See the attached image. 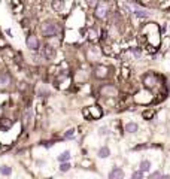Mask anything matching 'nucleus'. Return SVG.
Masks as SVG:
<instances>
[{"mask_svg":"<svg viewBox=\"0 0 170 179\" xmlns=\"http://www.w3.org/2000/svg\"><path fill=\"white\" fill-rule=\"evenodd\" d=\"M40 33L46 39H55L63 34V27L55 21H45L40 25Z\"/></svg>","mask_w":170,"mask_h":179,"instance_id":"nucleus-1","label":"nucleus"},{"mask_svg":"<svg viewBox=\"0 0 170 179\" xmlns=\"http://www.w3.org/2000/svg\"><path fill=\"white\" fill-rule=\"evenodd\" d=\"M111 15V6L108 0H99L94 6V17L97 20H106Z\"/></svg>","mask_w":170,"mask_h":179,"instance_id":"nucleus-2","label":"nucleus"},{"mask_svg":"<svg viewBox=\"0 0 170 179\" xmlns=\"http://www.w3.org/2000/svg\"><path fill=\"white\" fill-rule=\"evenodd\" d=\"M25 45H27V48H28L32 52L40 51V40H39V37H37L36 34H28L27 39H25Z\"/></svg>","mask_w":170,"mask_h":179,"instance_id":"nucleus-3","label":"nucleus"},{"mask_svg":"<svg viewBox=\"0 0 170 179\" xmlns=\"http://www.w3.org/2000/svg\"><path fill=\"white\" fill-rule=\"evenodd\" d=\"M40 51H42V57L48 60V61H52V60H55L57 57V49L52 46V45L49 44H45L43 45V48H40Z\"/></svg>","mask_w":170,"mask_h":179,"instance_id":"nucleus-4","label":"nucleus"},{"mask_svg":"<svg viewBox=\"0 0 170 179\" xmlns=\"http://www.w3.org/2000/svg\"><path fill=\"white\" fill-rule=\"evenodd\" d=\"M100 94L104 96V97H116V94H118V90L115 85L112 84H104L100 87Z\"/></svg>","mask_w":170,"mask_h":179,"instance_id":"nucleus-5","label":"nucleus"},{"mask_svg":"<svg viewBox=\"0 0 170 179\" xmlns=\"http://www.w3.org/2000/svg\"><path fill=\"white\" fill-rule=\"evenodd\" d=\"M157 84H158V79H157L155 73L151 72V73H146L143 76V85H145V88H154Z\"/></svg>","mask_w":170,"mask_h":179,"instance_id":"nucleus-6","label":"nucleus"},{"mask_svg":"<svg viewBox=\"0 0 170 179\" xmlns=\"http://www.w3.org/2000/svg\"><path fill=\"white\" fill-rule=\"evenodd\" d=\"M133 15H134L136 18H140V20L151 18V12L148 11V9H143V8L137 6V5H134V6H133Z\"/></svg>","mask_w":170,"mask_h":179,"instance_id":"nucleus-7","label":"nucleus"},{"mask_svg":"<svg viewBox=\"0 0 170 179\" xmlns=\"http://www.w3.org/2000/svg\"><path fill=\"white\" fill-rule=\"evenodd\" d=\"M94 75H96V78H99V79H106L109 76V67L97 64V66L94 67Z\"/></svg>","mask_w":170,"mask_h":179,"instance_id":"nucleus-8","label":"nucleus"},{"mask_svg":"<svg viewBox=\"0 0 170 179\" xmlns=\"http://www.w3.org/2000/svg\"><path fill=\"white\" fill-rule=\"evenodd\" d=\"M124 176H125V173L121 167H112V170L108 173V178L109 179H123Z\"/></svg>","mask_w":170,"mask_h":179,"instance_id":"nucleus-9","label":"nucleus"},{"mask_svg":"<svg viewBox=\"0 0 170 179\" xmlns=\"http://www.w3.org/2000/svg\"><path fill=\"white\" fill-rule=\"evenodd\" d=\"M11 75L8 72H0V88H8L11 85Z\"/></svg>","mask_w":170,"mask_h":179,"instance_id":"nucleus-10","label":"nucleus"},{"mask_svg":"<svg viewBox=\"0 0 170 179\" xmlns=\"http://www.w3.org/2000/svg\"><path fill=\"white\" fill-rule=\"evenodd\" d=\"M124 130L128 134H134V133H137V131H139V124L134 123V121H130V123L125 124Z\"/></svg>","mask_w":170,"mask_h":179,"instance_id":"nucleus-11","label":"nucleus"},{"mask_svg":"<svg viewBox=\"0 0 170 179\" xmlns=\"http://www.w3.org/2000/svg\"><path fill=\"white\" fill-rule=\"evenodd\" d=\"M70 158H72V152L66 149V151H63V152H60L58 155H57V161L58 163H63V161H70Z\"/></svg>","mask_w":170,"mask_h":179,"instance_id":"nucleus-12","label":"nucleus"},{"mask_svg":"<svg viewBox=\"0 0 170 179\" xmlns=\"http://www.w3.org/2000/svg\"><path fill=\"white\" fill-rule=\"evenodd\" d=\"M12 120H9V118H0V130L2 131H8L9 128L12 127Z\"/></svg>","mask_w":170,"mask_h":179,"instance_id":"nucleus-13","label":"nucleus"},{"mask_svg":"<svg viewBox=\"0 0 170 179\" xmlns=\"http://www.w3.org/2000/svg\"><path fill=\"white\" fill-rule=\"evenodd\" d=\"M32 118H33L32 109H30V108H25V111H24V113H23V123L25 124V127L32 123Z\"/></svg>","mask_w":170,"mask_h":179,"instance_id":"nucleus-14","label":"nucleus"},{"mask_svg":"<svg viewBox=\"0 0 170 179\" xmlns=\"http://www.w3.org/2000/svg\"><path fill=\"white\" fill-rule=\"evenodd\" d=\"M151 167H152V163H151V160H148V158L142 160V161L139 163V169H140V170H143L145 173L151 172Z\"/></svg>","mask_w":170,"mask_h":179,"instance_id":"nucleus-15","label":"nucleus"},{"mask_svg":"<svg viewBox=\"0 0 170 179\" xmlns=\"http://www.w3.org/2000/svg\"><path fill=\"white\" fill-rule=\"evenodd\" d=\"M109 155H111L109 146H100V148L97 149V157H99V158H108Z\"/></svg>","mask_w":170,"mask_h":179,"instance_id":"nucleus-16","label":"nucleus"},{"mask_svg":"<svg viewBox=\"0 0 170 179\" xmlns=\"http://www.w3.org/2000/svg\"><path fill=\"white\" fill-rule=\"evenodd\" d=\"M0 175H2V176H11L12 167L8 166V164H2V166H0Z\"/></svg>","mask_w":170,"mask_h":179,"instance_id":"nucleus-17","label":"nucleus"},{"mask_svg":"<svg viewBox=\"0 0 170 179\" xmlns=\"http://www.w3.org/2000/svg\"><path fill=\"white\" fill-rule=\"evenodd\" d=\"M63 140H73L75 139V128H69L66 130L64 133H63V137H61Z\"/></svg>","mask_w":170,"mask_h":179,"instance_id":"nucleus-18","label":"nucleus"},{"mask_svg":"<svg viewBox=\"0 0 170 179\" xmlns=\"http://www.w3.org/2000/svg\"><path fill=\"white\" fill-rule=\"evenodd\" d=\"M52 9L57 12H61L63 11V8H64V2L63 0H52Z\"/></svg>","mask_w":170,"mask_h":179,"instance_id":"nucleus-19","label":"nucleus"},{"mask_svg":"<svg viewBox=\"0 0 170 179\" xmlns=\"http://www.w3.org/2000/svg\"><path fill=\"white\" fill-rule=\"evenodd\" d=\"M70 169H72V164H70L69 161H63V163H60V166H58V170H60L61 173H67Z\"/></svg>","mask_w":170,"mask_h":179,"instance_id":"nucleus-20","label":"nucleus"},{"mask_svg":"<svg viewBox=\"0 0 170 179\" xmlns=\"http://www.w3.org/2000/svg\"><path fill=\"white\" fill-rule=\"evenodd\" d=\"M130 54L134 57V58H140L142 57V49L139 46H134V48H130Z\"/></svg>","mask_w":170,"mask_h":179,"instance_id":"nucleus-21","label":"nucleus"},{"mask_svg":"<svg viewBox=\"0 0 170 179\" xmlns=\"http://www.w3.org/2000/svg\"><path fill=\"white\" fill-rule=\"evenodd\" d=\"M99 136H109L111 134V130H109V127H106V125H103L99 128V131H97Z\"/></svg>","mask_w":170,"mask_h":179,"instance_id":"nucleus-22","label":"nucleus"},{"mask_svg":"<svg viewBox=\"0 0 170 179\" xmlns=\"http://www.w3.org/2000/svg\"><path fill=\"white\" fill-rule=\"evenodd\" d=\"M149 178H151V179L164 178V173H163L161 170H155V172H151V173H149Z\"/></svg>","mask_w":170,"mask_h":179,"instance_id":"nucleus-23","label":"nucleus"},{"mask_svg":"<svg viewBox=\"0 0 170 179\" xmlns=\"http://www.w3.org/2000/svg\"><path fill=\"white\" fill-rule=\"evenodd\" d=\"M145 176V172L143 170H140V169H137V170H134L133 173H131V178L133 179H140Z\"/></svg>","mask_w":170,"mask_h":179,"instance_id":"nucleus-24","label":"nucleus"},{"mask_svg":"<svg viewBox=\"0 0 170 179\" xmlns=\"http://www.w3.org/2000/svg\"><path fill=\"white\" fill-rule=\"evenodd\" d=\"M154 113H155L154 111H146V112H143V118H146V120H151V118L154 116Z\"/></svg>","mask_w":170,"mask_h":179,"instance_id":"nucleus-25","label":"nucleus"},{"mask_svg":"<svg viewBox=\"0 0 170 179\" xmlns=\"http://www.w3.org/2000/svg\"><path fill=\"white\" fill-rule=\"evenodd\" d=\"M85 2H87V5H88V6H96L99 0H85Z\"/></svg>","mask_w":170,"mask_h":179,"instance_id":"nucleus-26","label":"nucleus"},{"mask_svg":"<svg viewBox=\"0 0 170 179\" xmlns=\"http://www.w3.org/2000/svg\"><path fill=\"white\" fill-rule=\"evenodd\" d=\"M167 94H169V96H170V82H169V84H167Z\"/></svg>","mask_w":170,"mask_h":179,"instance_id":"nucleus-27","label":"nucleus"}]
</instances>
